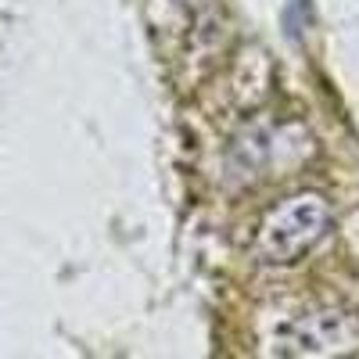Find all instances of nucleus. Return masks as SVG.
Listing matches in <instances>:
<instances>
[{
  "instance_id": "nucleus-1",
  "label": "nucleus",
  "mask_w": 359,
  "mask_h": 359,
  "mask_svg": "<svg viewBox=\"0 0 359 359\" xmlns=\"http://www.w3.org/2000/svg\"><path fill=\"white\" fill-rule=\"evenodd\" d=\"M327 226H331V205L320 194H291L266 208V216L255 226V255L269 266L298 262L313 252Z\"/></svg>"
},
{
  "instance_id": "nucleus-2",
  "label": "nucleus",
  "mask_w": 359,
  "mask_h": 359,
  "mask_svg": "<svg viewBox=\"0 0 359 359\" xmlns=\"http://www.w3.org/2000/svg\"><path fill=\"white\" fill-rule=\"evenodd\" d=\"M280 352L287 355H352L359 352V313L320 309L298 316L284 338Z\"/></svg>"
}]
</instances>
